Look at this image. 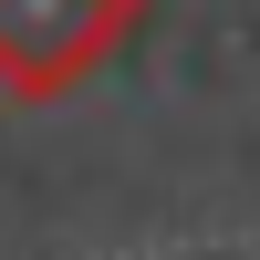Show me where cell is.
I'll list each match as a JSON object with an SVG mask.
<instances>
[{
	"label": "cell",
	"mask_w": 260,
	"mask_h": 260,
	"mask_svg": "<svg viewBox=\"0 0 260 260\" xmlns=\"http://www.w3.org/2000/svg\"><path fill=\"white\" fill-rule=\"evenodd\" d=\"M156 0H0V94L62 104L146 31Z\"/></svg>",
	"instance_id": "cell-1"
}]
</instances>
